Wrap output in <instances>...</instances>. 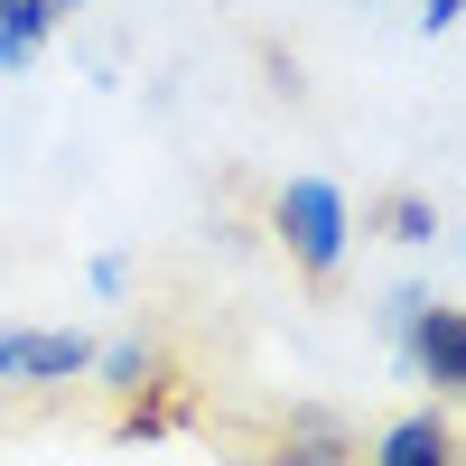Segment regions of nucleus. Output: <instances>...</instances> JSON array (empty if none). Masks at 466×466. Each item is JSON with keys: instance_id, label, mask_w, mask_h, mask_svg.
I'll return each mask as SVG.
<instances>
[{"instance_id": "nucleus-5", "label": "nucleus", "mask_w": 466, "mask_h": 466, "mask_svg": "<svg viewBox=\"0 0 466 466\" xmlns=\"http://www.w3.org/2000/svg\"><path fill=\"white\" fill-rule=\"evenodd\" d=\"M364 466H457V439H448V401L439 410H401L392 430L373 439Z\"/></svg>"}, {"instance_id": "nucleus-11", "label": "nucleus", "mask_w": 466, "mask_h": 466, "mask_svg": "<svg viewBox=\"0 0 466 466\" xmlns=\"http://www.w3.org/2000/svg\"><path fill=\"white\" fill-rule=\"evenodd\" d=\"M457 19H466V0H420V28H430V37L457 28Z\"/></svg>"}, {"instance_id": "nucleus-12", "label": "nucleus", "mask_w": 466, "mask_h": 466, "mask_svg": "<svg viewBox=\"0 0 466 466\" xmlns=\"http://www.w3.org/2000/svg\"><path fill=\"white\" fill-rule=\"evenodd\" d=\"M66 10H85V0H56V19H66Z\"/></svg>"}, {"instance_id": "nucleus-8", "label": "nucleus", "mask_w": 466, "mask_h": 466, "mask_svg": "<svg viewBox=\"0 0 466 466\" xmlns=\"http://www.w3.org/2000/svg\"><path fill=\"white\" fill-rule=\"evenodd\" d=\"M373 224L392 233V243H439V206L420 197V187H392V197L373 206Z\"/></svg>"}, {"instance_id": "nucleus-10", "label": "nucleus", "mask_w": 466, "mask_h": 466, "mask_svg": "<svg viewBox=\"0 0 466 466\" xmlns=\"http://www.w3.org/2000/svg\"><path fill=\"white\" fill-rule=\"evenodd\" d=\"M94 289H103V299H122V289H131V261H122V252H103V261H94Z\"/></svg>"}, {"instance_id": "nucleus-9", "label": "nucleus", "mask_w": 466, "mask_h": 466, "mask_svg": "<svg viewBox=\"0 0 466 466\" xmlns=\"http://www.w3.org/2000/svg\"><path fill=\"white\" fill-rule=\"evenodd\" d=\"M420 308H430V289H392V299H382V327H392V336H401V327L420 318Z\"/></svg>"}, {"instance_id": "nucleus-1", "label": "nucleus", "mask_w": 466, "mask_h": 466, "mask_svg": "<svg viewBox=\"0 0 466 466\" xmlns=\"http://www.w3.org/2000/svg\"><path fill=\"white\" fill-rule=\"evenodd\" d=\"M270 233H280V252L308 270V280H336L345 252H355V215L327 177H289L280 197H270Z\"/></svg>"}, {"instance_id": "nucleus-4", "label": "nucleus", "mask_w": 466, "mask_h": 466, "mask_svg": "<svg viewBox=\"0 0 466 466\" xmlns=\"http://www.w3.org/2000/svg\"><path fill=\"white\" fill-rule=\"evenodd\" d=\"M94 382L112 401H149V392H168V355H159V336H112L94 345Z\"/></svg>"}, {"instance_id": "nucleus-6", "label": "nucleus", "mask_w": 466, "mask_h": 466, "mask_svg": "<svg viewBox=\"0 0 466 466\" xmlns=\"http://www.w3.org/2000/svg\"><path fill=\"white\" fill-rule=\"evenodd\" d=\"M364 448L345 439V420H327V410H299L289 430H280V448H270L261 466H355Z\"/></svg>"}, {"instance_id": "nucleus-3", "label": "nucleus", "mask_w": 466, "mask_h": 466, "mask_svg": "<svg viewBox=\"0 0 466 466\" xmlns=\"http://www.w3.org/2000/svg\"><path fill=\"white\" fill-rule=\"evenodd\" d=\"M94 373V345L75 327H0V382H75Z\"/></svg>"}, {"instance_id": "nucleus-2", "label": "nucleus", "mask_w": 466, "mask_h": 466, "mask_svg": "<svg viewBox=\"0 0 466 466\" xmlns=\"http://www.w3.org/2000/svg\"><path fill=\"white\" fill-rule=\"evenodd\" d=\"M401 364L420 382H439V401H466V308H420V318L401 327Z\"/></svg>"}, {"instance_id": "nucleus-7", "label": "nucleus", "mask_w": 466, "mask_h": 466, "mask_svg": "<svg viewBox=\"0 0 466 466\" xmlns=\"http://www.w3.org/2000/svg\"><path fill=\"white\" fill-rule=\"evenodd\" d=\"M47 37H56V0H0V75L28 66Z\"/></svg>"}]
</instances>
